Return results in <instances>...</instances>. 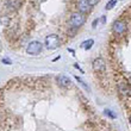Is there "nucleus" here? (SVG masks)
<instances>
[{"instance_id": "nucleus-13", "label": "nucleus", "mask_w": 131, "mask_h": 131, "mask_svg": "<svg viewBox=\"0 0 131 131\" xmlns=\"http://www.w3.org/2000/svg\"><path fill=\"white\" fill-rule=\"evenodd\" d=\"M74 78H75V80H76V81H78V82L80 83V85H82V86L85 87V88H86V90H88V86H87L86 83H85V82H83V81H82V80H81V78H80V76L75 75V76H74Z\"/></svg>"}, {"instance_id": "nucleus-12", "label": "nucleus", "mask_w": 131, "mask_h": 131, "mask_svg": "<svg viewBox=\"0 0 131 131\" xmlns=\"http://www.w3.org/2000/svg\"><path fill=\"white\" fill-rule=\"evenodd\" d=\"M104 113H105V114H107V116H108V117H110V118H112V119H114V118L117 117V116H116V114H114L113 112H112V111L110 110V108H106V110L104 111Z\"/></svg>"}, {"instance_id": "nucleus-7", "label": "nucleus", "mask_w": 131, "mask_h": 131, "mask_svg": "<svg viewBox=\"0 0 131 131\" xmlns=\"http://www.w3.org/2000/svg\"><path fill=\"white\" fill-rule=\"evenodd\" d=\"M23 4V0H7L6 1V6L8 10H12V11H16V10H19Z\"/></svg>"}, {"instance_id": "nucleus-9", "label": "nucleus", "mask_w": 131, "mask_h": 131, "mask_svg": "<svg viewBox=\"0 0 131 131\" xmlns=\"http://www.w3.org/2000/svg\"><path fill=\"white\" fill-rule=\"evenodd\" d=\"M118 92L121 94V97H128L129 93H130V88L126 83H119L118 85Z\"/></svg>"}, {"instance_id": "nucleus-11", "label": "nucleus", "mask_w": 131, "mask_h": 131, "mask_svg": "<svg viewBox=\"0 0 131 131\" xmlns=\"http://www.w3.org/2000/svg\"><path fill=\"white\" fill-rule=\"evenodd\" d=\"M117 3H118V0H108V1H107V4L105 5V10H106V11L112 10V8L117 5Z\"/></svg>"}, {"instance_id": "nucleus-1", "label": "nucleus", "mask_w": 131, "mask_h": 131, "mask_svg": "<svg viewBox=\"0 0 131 131\" xmlns=\"http://www.w3.org/2000/svg\"><path fill=\"white\" fill-rule=\"evenodd\" d=\"M60 43H61V42H60V37L55 34L49 35L44 39V47H45V49H48V50H55L60 45Z\"/></svg>"}, {"instance_id": "nucleus-20", "label": "nucleus", "mask_w": 131, "mask_h": 131, "mask_svg": "<svg viewBox=\"0 0 131 131\" xmlns=\"http://www.w3.org/2000/svg\"><path fill=\"white\" fill-rule=\"evenodd\" d=\"M129 121H130V124H131V116H130V118H129Z\"/></svg>"}, {"instance_id": "nucleus-14", "label": "nucleus", "mask_w": 131, "mask_h": 131, "mask_svg": "<svg viewBox=\"0 0 131 131\" xmlns=\"http://www.w3.org/2000/svg\"><path fill=\"white\" fill-rule=\"evenodd\" d=\"M99 1H100V0H88V3L91 4V6H92V7L95 6L97 4H99Z\"/></svg>"}, {"instance_id": "nucleus-18", "label": "nucleus", "mask_w": 131, "mask_h": 131, "mask_svg": "<svg viewBox=\"0 0 131 131\" xmlns=\"http://www.w3.org/2000/svg\"><path fill=\"white\" fill-rule=\"evenodd\" d=\"M60 59H61V56H56L55 59L52 60V62H56V61H57V60H60Z\"/></svg>"}, {"instance_id": "nucleus-16", "label": "nucleus", "mask_w": 131, "mask_h": 131, "mask_svg": "<svg viewBox=\"0 0 131 131\" xmlns=\"http://www.w3.org/2000/svg\"><path fill=\"white\" fill-rule=\"evenodd\" d=\"M1 62H3V63H5V64H11V63H12V61H11V60L3 59V60H1Z\"/></svg>"}, {"instance_id": "nucleus-4", "label": "nucleus", "mask_w": 131, "mask_h": 131, "mask_svg": "<svg viewBox=\"0 0 131 131\" xmlns=\"http://www.w3.org/2000/svg\"><path fill=\"white\" fill-rule=\"evenodd\" d=\"M92 67H93V69L97 70V72H104V70L106 69V63H105L104 59L98 57V59H95L93 62H92Z\"/></svg>"}, {"instance_id": "nucleus-8", "label": "nucleus", "mask_w": 131, "mask_h": 131, "mask_svg": "<svg viewBox=\"0 0 131 131\" xmlns=\"http://www.w3.org/2000/svg\"><path fill=\"white\" fill-rule=\"evenodd\" d=\"M57 82H59V85L61 87H68L72 85V80L66 75H60L57 76Z\"/></svg>"}, {"instance_id": "nucleus-6", "label": "nucleus", "mask_w": 131, "mask_h": 131, "mask_svg": "<svg viewBox=\"0 0 131 131\" xmlns=\"http://www.w3.org/2000/svg\"><path fill=\"white\" fill-rule=\"evenodd\" d=\"M112 29L116 34H123L126 31V24L123 20H116L112 25Z\"/></svg>"}, {"instance_id": "nucleus-10", "label": "nucleus", "mask_w": 131, "mask_h": 131, "mask_svg": "<svg viewBox=\"0 0 131 131\" xmlns=\"http://www.w3.org/2000/svg\"><path fill=\"white\" fill-rule=\"evenodd\" d=\"M93 45H94V39L93 38H90V39H87V41L81 43V48H83L85 50H90Z\"/></svg>"}, {"instance_id": "nucleus-17", "label": "nucleus", "mask_w": 131, "mask_h": 131, "mask_svg": "<svg viewBox=\"0 0 131 131\" xmlns=\"http://www.w3.org/2000/svg\"><path fill=\"white\" fill-rule=\"evenodd\" d=\"M74 67H75L76 69H79V70H80V72H81V73H83V70H82V69H81V68H80V66L78 64V63H74Z\"/></svg>"}, {"instance_id": "nucleus-19", "label": "nucleus", "mask_w": 131, "mask_h": 131, "mask_svg": "<svg viewBox=\"0 0 131 131\" xmlns=\"http://www.w3.org/2000/svg\"><path fill=\"white\" fill-rule=\"evenodd\" d=\"M105 19H106V17H105V16H103V17H101V23H105Z\"/></svg>"}, {"instance_id": "nucleus-3", "label": "nucleus", "mask_w": 131, "mask_h": 131, "mask_svg": "<svg viewBox=\"0 0 131 131\" xmlns=\"http://www.w3.org/2000/svg\"><path fill=\"white\" fill-rule=\"evenodd\" d=\"M43 49V44L39 41H32L29 43L28 48H26V52L29 55H37L42 51Z\"/></svg>"}, {"instance_id": "nucleus-15", "label": "nucleus", "mask_w": 131, "mask_h": 131, "mask_svg": "<svg viewBox=\"0 0 131 131\" xmlns=\"http://www.w3.org/2000/svg\"><path fill=\"white\" fill-rule=\"evenodd\" d=\"M99 20H100V19H98V18H97V19H95V20H94L93 21V23H92V28H95V26H97V25L98 24H99Z\"/></svg>"}, {"instance_id": "nucleus-2", "label": "nucleus", "mask_w": 131, "mask_h": 131, "mask_svg": "<svg viewBox=\"0 0 131 131\" xmlns=\"http://www.w3.org/2000/svg\"><path fill=\"white\" fill-rule=\"evenodd\" d=\"M69 23L73 26V29H79L81 25L85 23V17L82 16L81 12H74L70 16V19H69Z\"/></svg>"}, {"instance_id": "nucleus-5", "label": "nucleus", "mask_w": 131, "mask_h": 131, "mask_svg": "<svg viewBox=\"0 0 131 131\" xmlns=\"http://www.w3.org/2000/svg\"><path fill=\"white\" fill-rule=\"evenodd\" d=\"M78 8L81 13H88L92 10V6L91 4L88 3V0H79L78 3Z\"/></svg>"}]
</instances>
